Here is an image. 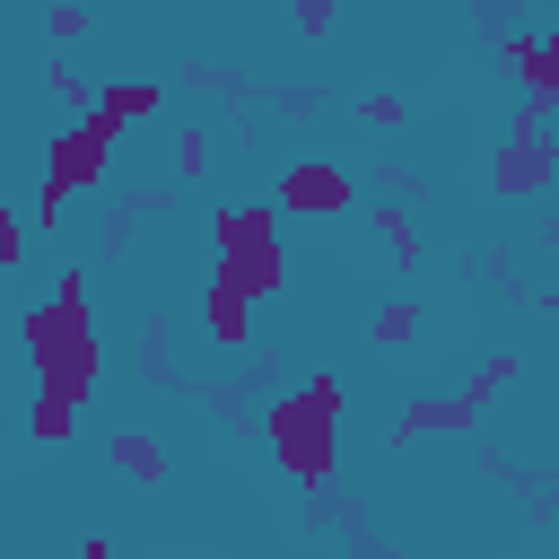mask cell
Returning <instances> with one entry per match:
<instances>
[{"instance_id": "cell-1", "label": "cell", "mask_w": 559, "mask_h": 559, "mask_svg": "<svg viewBox=\"0 0 559 559\" xmlns=\"http://www.w3.org/2000/svg\"><path fill=\"white\" fill-rule=\"evenodd\" d=\"M17 341H26V367H35V393L87 411L96 402V376H105V349H96V314H87V271H61L44 306L17 314Z\"/></svg>"}, {"instance_id": "cell-2", "label": "cell", "mask_w": 559, "mask_h": 559, "mask_svg": "<svg viewBox=\"0 0 559 559\" xmlns=\"http://www.w3.org/2000/svg\"><path fill=\"white\" fill-rule=\"evenodd\" d=\"M341 411H349V393H341V376H332V367H323V376H306L297 393H280V402L262 411L271 454H280L306 489H323V480H332V463H341Z\"/></svg>"}, {"instance_id": "cell-3", "label": "cell", "mask_w": 559, "mask_h": 559, "mask_svg": "<svg viewBox=\"0 0 559 559\" xmlns=\"http://www.w3.org/2000/svg\"><path fill=\"white\" fill-rule=\"evenodd\" d=\"M550 114L559 105H515V131H507V148L489 157V192H507V201H542L550 192V175H559V140H550Z\"/></svg>"}, {"instance_id": "cell-4", "label": "cell", "mask_w": 559, "mask_h": 559, "mask_svg": "<svg viewBox=\"0 0 559 559\" xmlns=\"http://www.w3.org/2000/svg\"><path fill=\"white\" fill-rule=\"evenodd\" d=\"M114 148H122V131H114L105 114H79L70 131H52V148H44V175H35V183H52L61 201H70V192H96V183L114 175Z\"/></svg>"}, {"instance_id": "cell-5", "label": "cell", "mask_w": 559, "mask_h": 559, "mask_svg": "<svg viewBox=\"0 0 559 559\" xmlns=\"http://www.w3.org/2000/svg\"><path fill=\"white\" fill-rule=\"evenodd\" d=\"M280 210H306V218L349 210V166H332V157H297V166H280Z\"/></svg>"}, {"instance_id": "cell-6", "label": "cell", "mask_w": 559, "mask_h": 559, "mask_svg": "<svg viewBox=\"0 0 559 559\" xmlns=\"http://www.w3.org/2000/svg\"><path fill=\"white\" fill-rule=\"evenodd\" d=\"M480 411H489V402H472V393H411L402 419H393V437H463Z\"/></svg>"}, {"instance_id": "cell-7", "label": "cell", "mask_w": 559, "mask_h": 559, "mask_svg": "<svg viewBox=\"0 0 559 559\" xmlns=\"http://www.w3.org/2000/svg\"><path fill=\"white\" fill-rule=\"evenodd\" d=\"M87 114H105L114 131L157 122V114H166V79H105V87H87Z\"/></svg>"}, {"instance_id": "cell-8", "label": "cell", "mask_w": 559, "mask_h": 559, "mask_svg": "<svg viewBox=\"0 0 559 559\" xmlns=\"http://www.w3.org/2000/svg\"><path fill=\"white\" fill-rule=\"evenodd\" d=\"M507 61H515V79H524L533 105H559V44L550 35H507Z\"/></svg>"}, {"instance_id": "cell-9", "label": "cell", "mask_w": 559, "mask_h": 559, "mask_svg": "<svg viewBox=\"0 0 559 559\" xmlns=\"http://www.w3.org/2000/svg\"><path fill=\"white\" fill-rule=\"evenodd\" d=\"M201 323H210V341H218V349H245V341H253V297H236V288H218V280H210Z\"/></svg>"}, {"instance_id": "cell-10", "label": "cell", "mask_w": 559, "mask_h": 559, "mask_svg": "<svg viewBox=\"0 0 559 559\" xmlns=\"http://www.w3.org/2000/svg\"><path fill=\"white\" fill-rule=\"evenodd\" d=\"M105 463L131 472V480H166V445H157L148 428H114V437H105Z\"/></svg>"}, {"instance_id": "cell-11", "label": "cell", "mask_w": 559, "mask_h": 559, "mask_svg": "<svg viewBox=\"0 0 559 559\" xmlns=\"http://www.w3.org/2000/svg\"><path fill=\"white\" fill-rule=\"evenodd\" d=\"M367 218H376V236H384V253H393V271L411 280V271H419V227H411V210H402V201H376Z\"/></svg>"}, {"instance_id": "cell-12", "label": "cell", "mask_w": 559, "mask_h": 559, "mask_svg": "<svg viewBox=\"0 0 559 559\" xmlns=\"http://www.w3.org/2000/svg\"><path fill=\"white\" fill-rule=\"evenodd\" d=\"M411 332H419V297H393V306L367 323V341H376V349H402Z\"/></svg>"}, {"instance_id": "cell-13", "label": "cell", "mask_w": 559, "mask_h": 559, "mask_svg": "<svg viewBox=\"0 0 559 559\" xmlns=\"http://www.w3.org/2000/svg\"><path fill=\"white\" fill-rule=\"evenodd\" d=\"M70 428H79V411H70V402H52V393H35V411H26V437H35V445H61Z\"/></svg>"}, {"instance_id": "cell-14", "label": "cell", "mask_w": 559, "mask_h": 559, "mask_svg": "<svg viewBox=\"0 0 559 559\" xmlns=\"http://www.w3.org/2000/svg\"><path fill=\"white\" fill-rule=\"evenodd\" d=\"M175 175H183V183L210 175V122H183V131H175Z\"/></svg>"}, {"instance_id": "cell-15", "label": "cell", "mask_w": 559, "mask_h": 559, "mask_svg": "<svg viewBox=\"0 0 559 559\" xmlns=\"http://www.w3.org/2000/svg\"><path fill=\"white\" fill-rule=\"evenodd\" d=\"M87 26H96V17H87V0H52V9H44V35H52V44H79Z\"/></svg>"}, {"instance_id": "cell-16", "label": "cell", "mask_w": 559, "mask_h": 559, "mask_svg": "<svg viewBox=\"0 0 559 559\" xmlns=\"http://www.w3.org/2000/svg\"><path fill=\"white\" fill-rule=\"evenodd\" d=\"M288 17H297V35H306V44H323V35L341 26V0H288Z\"/></svg>"}, {"instance_id": "cell-17", "label": "cell", "mask_w": 559, "mask_h": 559, "mask_svg": "<svg viewBox=\"0 0 559 559\" xmlns=\"http://www.w3.org/2000/svg\"><path fill=\"white\" fill-rule=\"evenodd\" d=\"M17 262H26V218H17L9 201H0V280H9Z\"/></svg>"}, {"instance_id": "cell-18", "label": "cell", "mask_w": 559, "mask_h": 559, "mask_svg": "<svg viewBox=\"0 0 559 559\" xmlns=\"http://www.w3.org/2000/svg\"><path fill=\"white\" fill-rule=\"evenodd\" d=\"M44 87H52V96H61V105H87V79H79V70H70V61H44Z\"/></svg>"}, {"instance_id": "cell-19", "label": "cell", "mask_w": 559, "mask_h": 559, "mask_svg": "<svg viewBox=\"0 0 559 559\" xmlns=\"http://www.w3.org/2000/svg\"><path fill=\"white\" fill-rule=\"evenodd\" d=\"M358 114H367V122H376V131H402V122H411V105H402V96H367V105H358Z\"/></svg>"}, {"instance_id": "cell-20", "label": "cell", "mask_w": 559, "mask_h": 559, "mask_svg": "<svg viewBox=\"0 0 559 559\" xmlns=\"http://www.w3.org/2000/svg\"><path fill=\"white\" fill-rule=\"evenodd\" d=\"M79 559H122V550H114V542H87V550H79Z\"/></svg>"}]
</instances>
